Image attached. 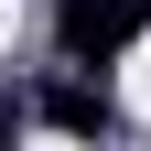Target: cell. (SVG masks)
<instances>
[{
    "label": "cell",
    "mask_w": 151,
    "mask_h": 151,
    "mask_svg": "<svg viewBox=\"0 0 151 151\" xmlns=\"http://www.w3.org/2000/svg\"><path fill=\"white\" fill-rule=\"evenodd\" d=\"M151 22V0H54V43L76 54V65H108V54H129Z\"/></svg>",
    "instance_id": "obj_1"
},
{
    "label": "cell",
    "mask_w": 151,
    "mask_h": 151,
    "mask_svg": "<svg viewBox=\"0 0 151 151\" xmlns=\"http://www.w3.org/2000/svg\"><path fill=\"white\" fill-rule=\"evenodd\" d=\"M43 119H54V129H76V140H97L119 108H108V86H76V76H65V86H43Z\"/></svg>",
    "instance_id": "obj_2"
}]
</instances>
